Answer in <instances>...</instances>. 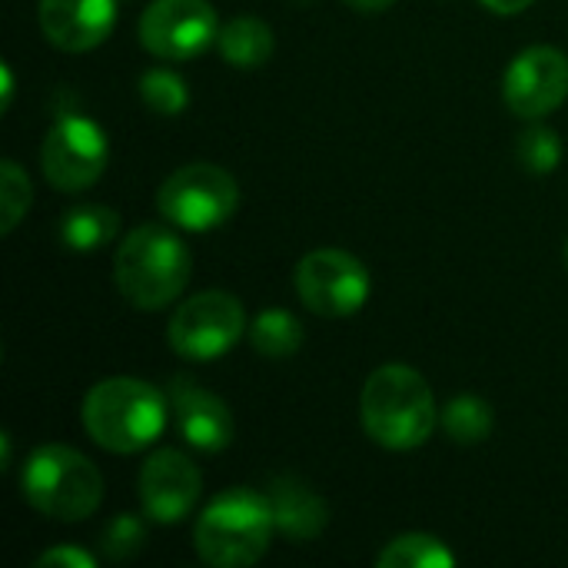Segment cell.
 I'll return each mask as SVG.
<instances>
[{
    "instance_id": "cell-1",
    "label": "cell",
    "mask_w": 568,
    "mask_h": 568,
    "mask_svg": "<svg viewBox=\"0 0 568 568\" xmlns=\"http://www.w3.org/2000/svg\"><path fill=\"white\" fill-rule=\"evenodd\" d=\"M359 416L366 436L393 453L419 449L439 423L429 383L416 369L399 363L379 366L366 379L359 396Z\"/></svg>"
},
{
    "instance_id": "cell-2",
    "label": "cell",
    "mask_w": 568,
    "mask_h": 568,
    "mask_svg": "<svg viewBox=\"0 0 568 568\" xmlns=\"http://www.w3.org/2000/svg\"><path fill=\"white\" fill-rule=\"evenodd\" d=\"M170 396H163L153 383L133 376L100 379L83 399V429L87 436L116 456L140 453L156 443L166 426Z\"/></svg>"
},
{
    "instance_id": "cell-3",
    "label": "cell",
    "mask_w": 568,
    "mask_h": 568,
    "mask_svg": "<svg viewBox=\"0 0 568 568\" xmlns=\"http://www.w3.org/2000/svg\"><path fill=\"white\" fill-rule=\"evenodd\" d=\"M190 250L186 243L163 223H143L116 250L113 276L123 300L136 310H163L170 306L190 283Z\"/></svg>"
},
{
    "instance_id": "cell-4",
    "label": "cell",
    "mask_w": 568,
    "mask_h": 568,
    "mask_svg": "<svg viewBox=\"0 0 568 568\" xmlns=\"http://www.w3.org/2000/svg\"><path fill=\"white\" fill-rule=\"evenodd\" d=\"M276 532L266 493L250 486H233L220 493L193 529V546L200 559L213 568L256 566Z\"/></svg>"
},
{
    "instance_id": "cell-5",
    "label": "cell",
    "mask_w": 568,
    "mask_h": 568,
    "mask_svg": "<svg viewBox=\"0 0 568 568\" xmlns=\"http://www.w3.org/2000/svg\"><path fill=\"white\" fill-rule=\"evenodd\" d=\"M23 499L53 523L90 519L103 503L100 469L70 446H40L27 456L20 473Z\"/></svg>"
},
{
    "instance_id": "cell-6",
    "label": "cell",
    "mask_w": 568,
    "mask_h": 568,
    "mask_svg": "<svg viewBox=\"0 0 568 568\" xmlns=\"http://www.w3.org/2000/svg\"><path fill=\"white\" fill-rule=\"evenodd\" d=\"M156 206L166 223L186 233H210L223 226L240 206V183L213 163H190L173 170L160 190Z\"/></svg>"
},
{
    "instance_id": "cell-7",
    "label": "cell",
    "mask_w": 568,
    "mask_h": 568,
    "mask_svg": "<svg viewBox=\"0 0 568 568\" xmlns=\"http://www.w3.org/2000/svg\"><path fill=\"white\" fill-rule=\"evenodd\" d=\"M246 329V310L233 293L206 290L176 306L166 336L176 356L190 363H210L226 356Z\"/></svg>"
},
{
    "instance_id": "cell-8",
    "label": "cell",
    "mask_w": 568,
    "mask_h": 568,
    "mask_svg": "<svg viewBox=\"0 0 568 568\" xmlns=\"http://www.w3.org/2000/svg\"><path fill=\"white\" fill-rule=\"evenodd\" d=\"M110 163V140L103 126L80 113H60L40 146V166L53 190H90Z\"/></svg>"
},
{
    "instance_id": "cell-9",
    "label": "cell",
    "mask_w": 568,
    "mask_h": 568,
    "mask_svg": "<svg viewBox=\"0 0 568 568\" xmlns=\"http://www.w3.org/2000/svg\"><path fill=\"white\" fill-rule=\"evenodd\" d=\"M293 283H296L303 306L326 320H343V316L359 313L373 290L369 270L353 253L336 250V246L306 253L296 266Z\"/></svg>"
},
{
    "instance_id": "cell-10",
    "label": "cell",
    "mask_w": 568,
    "mask_h": 568,
    "mask_svg": "<svg viewBox=\"0 0 568 568\" xmlns=\"http://www.w3.org/2000/svg\"><path fill=\"white\" fill-rule=\"evenodd\" d=\"M220 37L210 0H153L140 17V43L160 60H193Z\"/></svg>"
},
{
    "instance_id": "cell-11",
    "label": "cell",
    "mask_w": 568,
    "mask_h": 568,
    "mask_svg": "<svg viewBox=\"0 0 568 568\" xmlns=\"http://www.w3.org/2000/svg\"><path fill=\"white\" fill-rule=\"evenodd\" d=\"M568 97V57L556 47H529L523 50L506 77L503 100L523 120H542L559 110Z\"/></svg>"
},
{
    "instance_id": "cell-12",
    "label": "cell",
    "mask_w": 568,
    "mask_h": 568,
    "mask_svg": "<svg viewBox=\"0 0 568 568\" xmlns=\"http://www.w3.org/2000/svg\"><path fill=\"white\" fill-rule=\"evenodd\" d=\"M203 476L190 456L180 449H156L140 469V503L143 513L160 526L183 523L200 503Z\"/></svg>"
},
{
    "instance_id": "cell-13",
    "label": "cell",
    "mask_w": 568,
    "mask_h": 568,
    "mask_svg": "<svg viewBox=\"0 0 568 568\" xmlns=\"http://www.w3.org/2000/svg\"><path fill=\"white\" fill-rule=\"evenodd\" d=\"M166 396H170V413L176 419L180 436L196 453H223L233 443L236 423H233L230 406L216 393L196 386V379L176 376Z\"/></svg>"
},
{
    "instance_id": "cell-14",
    "label": "cell",
    "mask_w": 568,
    "mask_h": 568,
    "mask_svg": "<svg viewBox=\"0 0 568 568\" xmlns=\"http://www.w3.org/2000/svg\"><path fill=\"white\" fill-rule=\"evenodd\" d=\"M37 20L53 47L87 53L113 33L116 0H40Z\"/></svg>"
},
{
    "instance_id": "cell-15",
    "label": "cell",
    "mask_w": 568,
    "mask_h": 568,
    "mask_svg": "<svg viewBox=\"0 0 568 568\" xmlns=\"http://www.w3.org/2000/svg\"><path fill=\"white\" fill-rule=\"evenodd\" d=\"M266 499L273 509L276 532L290 542H310L329 526L326 499L296 476H276L266 489Z\"/></svg>"
},
{
    "instance_id": "cell-16",
    "label": "cell",
    "mask_w": 568,
    "mask_h": 568,
    "mask_svg": "<svg viewBox=\"0 0 568 568\" xmlns=\"http://www.w3.org/2000/svg\"><path fill=\"white\" fill-rule=\"evenodd\" d=\"M120 233V213L103 203H80L60 223V240L70 253H97Z\"/></svg>"
},
{
    "instance_id": "cell-17",
    "label": "cell",
    "mask_w": 568,
    "mask_h": 568,
    "mask_svg": "<svg viewBox=\"0 0 568 568\" xmlns=\"http://www.w3.org/2000/svg\"><path fill=\"white\" fill-rule=\"evenodd\" d=\"M216 47L230 67L256 70L273 57V30H270V23L256 20V17H233L220 30Z\"/></svg>"
},
{
    "instance_id": "cell-18",
    "label": "cell",
    "mask_w": 568,
    "mask_h": 568,
    "mask_svg": "<svg viewBox=\"0 0 568 568\" xmlns=\"http://www.w3.org/2000/svg\"><path fill=\"white\" fill-rule=\"evenodd\" d=\"M439 426H443V433L453 443L476 446V443H486L493 436L496 416H493V406L486 399H479V396H456V399H449L439 409Z\"/></svg>"
},
{
    "instance_id": "cell-19",
    "label": "cell",
    "mask_w": 568,
    "mask_h": 568,
    "mask_svg": "<svg viewBox=\"0 0 568 568\" xmlns=\"http://www.w3.org/2000/svg\"><path fill=\"white\" fill-rule=\"evenodd\" d=\"M379 568H453L456 556L453 549L426 532H406L396 536L376 559Z\"/></svg>"
},
{
    "instance_id": "cell-20",
    "label": "cell",
    "mask_w": 568,
    "mask_h": 568,
    "mask_svg": "<svg viewBox=\"0 0 568 568\" xmlns=\"http://www.w3.org/2000/svg\"><path fill=\"white\" fill-rule=\"evenodd\" d=\"M250 343L266 359H290L303 346V326L286 310H263L250 326Z\"/></svg>"
},
{
    "instance_id": "cell-21",
    "label": "cell",
    "mask_w": 568,
    "mask_h": 568,
    "mask_svg": "<svg viewBox=\"0 0 568 568\" xmlns=\"http://www.w3.org/2000/svg\"><path fill=\"white\" fill-rule=\"evenodd\" d=\"M140 97L160 116H176L190 103V90H186L183 77L166 67H153L140 77Z\"/></svg>"
},
{
    "instance_id": "cell-22",
    "label": "cell",
    "mask_w": 568,
    "mask_h": 568,
    "mask_svg": "<svg viewBox=\"0 0 568 568\" xmlns=\"http://www.w3.org/2000/svg\"><path fill=\"white\" fill-rule=\"evenodd\" d=\"M30 196H33V190H30V180L20 170V163L3 160L0 163V233L3 236L17 230V223L30 210Z\"/></svg>"
},
{
    "instance_id": "cell-23",
    "label": "cell",
    "mask_w": 568,
    "mask_h": 568,
    "mask_svg": "<svg viewBox=\"0 0 568 568\" xmlns=\"http://www.w3.org/2000/svg\"><path fill=\"white\" fill-rule=\"evenodd\" d=\"M562 160V140L549 126H532L519 136V163L529 173H552L556 163Z\"/></svg>"
},
{
    "instance_id": "cell-24",
    "label": "cell",
    "mask_w": 568,
    "mask_h": 568,
    "mask_svg": "<svg viewBox=\"0 0 568 568\" xmlns=\"http://www.w3.org/2000/svg\"><path fill=\"white\" fill-rule=\"evenodd\" d=\"M100 539H103V542H100L103 552H106L113 562H126V559H133V556L143 549V542H146V526H143L140 516L120 513V516H113V519L106 523V529H103Z\"/></svg>"
},
{
    "instance_id": "cell-25",
    "label": "cell",
    "mask_w": 568,
    "mask_h": 568,
    "mask_svg": "<svg viewBox=\"0 0 568 568\" xmlns=\"http://www.w3.org/2000/svg\"><path fill=\"white\" fill-rule=\"evenodd\" d=\"M37 568H97V559L80 546H57L37 559Z\"/></svg>"
},
{
    "instance_id": "cell-26",
    "label": "cell",
    "mask_w": 568,
    "mask_h": 568,
    "mask_svg": "<svg viewBox=\"0 0 568 568\" xmlns=\"http://www.w3.org/2000/svg\"><path fill=\"white\" fill-rule=\"evenodd\" d=\"M493 13H503V17H513V13H523L532 0H483Z\"/></svg>"
},
{
    "instance_id": "cell-27",
    "label": "cell",
    "mask_w": 568,
    "mask_h": 568,
    "mask_svg": "<svg viewBox=\"0 0 568 568\" xmlns=\"http://www.w3.org/2000/svg\"><path fill=\"white\" fill-rule=\"evenodd\" d=\"M353 10H359V13H383V10H389L396 0H346Z\"/></svg>"
},
{
    "instance_id": "cell-28",
    "label": "cell",
    "mask_w": 568,
    "mask_h": 568,
    "mask_svg": "<svg viewBox=\"0 0 568 568\" xmlns=\"http://www.w3.org/2000/svg\"><path fill=\"white\" fill-rule=\"evenodd\" d=\"M0 77H3V100H0V106L10 110V100H13V70H10V63H0Z\"/></svg>"
},
{
    "instance_id": "cell-29",
    "label": "cell",
    "mask_w": 568,
    "mask_h": 568,
    "mask_svg": "<svg viewBox=\"0 0 568 568\" xmlns=\"http://www.w3.org/2000/svg\"><path fill=\"white\" fill-rule=\"evenodd\" d=\"M566 260H568V243H566Z\"/></svg>"
}]
</instances>
